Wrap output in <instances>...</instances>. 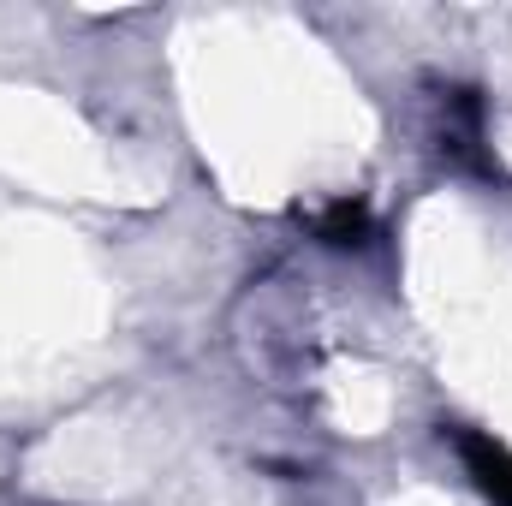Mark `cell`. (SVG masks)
I'll use <instances>...</instances> for the list:
<instances>
[{"label":"cell","mask_w":512,"mask_h":506,"mask_svg":"<svg viewBox=\"0 0 512 506\" xmlns=\"http://www.w3.org/2000/svg\"><path fill=\"white\" fill-rule=\"evenodd\" d=\"M328 233H334V245H358V233H364V209L340 203V209H334V227H328Z\"/></svg>","instance_id":"obj_1"}]
</instances>
